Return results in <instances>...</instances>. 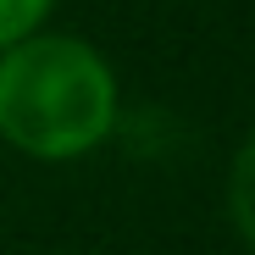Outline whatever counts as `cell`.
<instances>
[{
    "label": "cell",
    "mask_w": 255,
    "mask_h": 255,
    "mask_svg": "<svg viewBox=\"0 0 255 255\" xmlns=\"http://www.w3.org/2000/svg\"><path fill=\"white\" fill-rule=\"evenodd\" d=\"M117 122L111 67L67 33H28L0 50V139L33 161L89 155Z\"/></svg>",
    "instance_id": "cell-1"
},
{
    "label": "cell",
    "mask_w": 255,
    "mask_h": 255,
    "mask_svg": "<svg viewBox=\"0 0 255 255\" xmlns=\"http://www.w3.org/2000/svg\"><path fill=\"white\" fill-rule=\"evenodd\" d=\"M228 211H233V228L239 239L255 250V133L239 144L233 155V172H228Z\"/></svg>",
    "instance_id": "cell-2"
},
{
    "label": "cell",
    "mask_w": 255,
    "mask_h": 255,
    "mask_svg": "<svg viewBox=\"0 0 255 255\" xmlns=\"http://www.w3.org/2000/svg\"><path fill=\"white\" fill-rule=\"evenodd\" d=\"M45 11H50V0H0V50L28 39V33H39Z\"/></svg>",
    "instance_id": "cell-3"
}]
</instances>
